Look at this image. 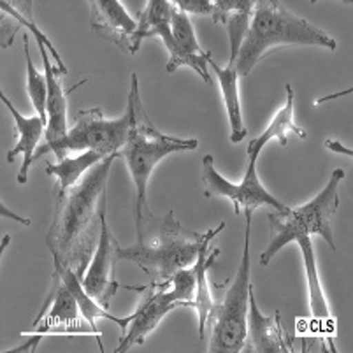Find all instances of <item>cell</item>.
I'll use <instances>...</instances> for the list:
<instances>
[{"instance_id":"6da1fadb","label":"cell","mask_w":353,"mask_h":353,"mask_svg":"<svg viewBox=\"0 0 353 353\" xmlns=\"http://www.w3.org/2000/svg\"><path fill=\"white\" fill-rule=\"evenodd\" d=\"M118 153L92 167L69 190H57L54 214L46 246L54 265L72 269L83 280L101 239L102 220L108 208V178Z\"/></svg>"},{"instance_id":"7a4b0ae2","label":"cell","mask_w":353,"mask_h":353,"mask_svg":"<svg viewBox=\"0 0 353 353\" xmlns=\"http://www.w3.org/2000/svg\"><path fill=\"white\" fill-rule=\"evenodd\" d=\"M223 229L225 221L208 232H192L176 220L172 211L157 216L146 208L136 216L137 241L132 246H118V259L134 262L152 276V281L165 283L178 271L192 268L202 246Z\"/></svg>"},{"instance_id":"3957f363","label":"cell","mask_w":353,"mask_h":353,"mask_svg":"<svg viewBox=\"0 0 353 353\" xmlns=\"http://www.w3.org/2000/svg\"><path fill=\"white\" fill-rule=\"evenodd\" d=\"M281 46H320L336 51L338 43L280 2H255L250 28L236 59L237 76L246 78L265 54Z\"/></svg>"},{"instance_id":"277c9868","label":"cell","mask_w":353,"mask_h":353,"mask_svg":"<svg viewBox=\"0 0 353 353\" xmlns=\"http://www.w3.org/2000/svg\"><path fill=\"white\" fill-rule=\"evenodd\" d=\"M127 113L130 114V136L125 146L118 152V159L125 160L128 171L132 174L136 185V216L148 208L146 187L150 174L157 163L167 155L185 150H195L199 146L197 139H178V137L163 136L159 128L152 123L139 97V81L137 74H132V86L127 101Z\"/></svg>"},{"instance_id":"5b68a950","label":"cell","mask_w":353,"mask_h":353,"mask_svg":"<svg viewBox=\"0 0 353 353\" xmlns=\"http://www.w3.org/2000/svg\"><path fill=\"white\" fill-rule=\"evenodd\" d=\"M345 176L343 169H336L330 174L327 187L313 201L297 210H290L287 214L269 213L271 243L260 255V265H269L276 253L288 243H294L295 237L299 236H322L332 252H336L332 239V218L339 208L338 187Z\"/></svg>"},{"instance_id":"8992f818","label":"cell","mask_w":353,"mask_h":353,"mask_svg":"<svg viewBox=\"0 0 353 353\" xmlns=\"http://www.w3.org/2000/svg\"><path fill=\"white\" fill-rule=\"evenodd\" d=\"M246 214L245 250L236 276L229 281L225 297L214 303L206 323L208 352L237 353L243 352L248 330V292H250V239H252V214Z\"/></svg>"},{"instance_id":"52a82bcc","label":"cell","mask_w":353,"mask_h":353,"mask_svg":"<svg viewBox=\"0 0 353 353\" xmlns=\"http://www.w3.org/2000/svg\"><path fill=\"white\" fill-rule=\"evenodd\" d=\"M195 278L194 265L188 269H181L176 272L171 280L165 283H152L141 290L143 299L137 306L136 313L130 314V322L123 329V336L120 338V345L114 353L128 352L136 345H144V339L172 310L181 306H194Z\"/></svg>"},{"instance_id":"ba28073f","label":"cell","mask_w":353,"mask_h":353,"mask_svg":"<svg viewBox=\"0 0 353 353\" xmlns=\"http://www.w3.org/2000/svg\"><path fill=\"white\" fill-rule=\"evenodd\" d=\"M256 160L259 155L248 153V169L239 185H234L225 179L214 169L213 155H206L202 159V187L204 197H227L234 202V214L239 216L241 211L253 213L260 206L274 208L276 213L287 214L292 210L274 197L271 192L265 190L262 181L256 176Z\"/></svg>"},{"instance_id":"9c48e42d","label":"cell","mask_w":353,"mask_h":353,"mask_svg":"<svg viewBox=\"0 0 353 353\" xmlns=\"http://www.w3.org/2000/svg\"><path fill=\"white\" fill-rule=\"evenodd\" d=\"M130 114L125 113L120 120L108 121L99 108L79 109L74 118V127L63 141V152L94 150L109 157L118 153L130 136Z\"/></svg>"},{"instance_id":"30bf717a","label":"cell","mask_w":353,"mask_h":353,"mask_svg":"<svg viewBox=\"0 0 353 353\" xmlns=\"http://www.w3.org/2000/svg\"><path fill=\"white\" fill-rule=\"evenodd\" d=\"M174 4V2H172ZM155 35L162 37L167 51H169V63L167 72H174L178 67L188 65L201 76L208 85H211V76L208 72V59L211 51H202L195 39V32L187 12H183L174 6L171 16V23L160 25Z\"/></svg>"},{"instance_id":"8fae6325","label":"cell","mask_w":353,"mask_h":353,"mask_svg":"<svg viewBox=\"0 0 353 353\" xmlns=\"http://www.w3.org/2000/svg\"><path fill=\"white\" fill-rule=\"evenodd\" d=\"M118 246L120 245H118V241L114 239L108 225V218L104 216L101 239H99L94 259H92L85 276H83L81 285L86 294L105 310L121 287L117 280V264L120 260L118 259Z\"/></svg>"},{"instance_id":"7c38bea8","label":"cell","mask_w":353,"mask_h":353,"mask_svg":"<svg viewBox=\"0 0 353 353\" xmlns=\"http://www.w3.org/2000/svg\"><path fill=\"white\" fill-rule=\"evenodd\" d=\"M37 48H39L41 57H43L44 76H46L48 81V125L46 132H44L46 143L35 152L34 162L50 152H53V155L60 162V160L67 157V153L63 152V141H65L67 134H69L65 120V92L62 88L63 74L57 67L51 65L48 48L43 43H39V41H37Z\"/></svg>"},{"instance_id":"4fadbf2b","label":"cell","mask_w":353,"mask_h":353,"mask_svg":"<svg viewBox=\"0 0 353 353\" xmlns=\"http://www.w3.org/2000/svg\"><path fill=\"white\" fill-rule=\"evenodd\" d=\"M90 23L92 32L99 39L113 43L121 51L136 54L137 21L125 11V6L118 0H92L90 2Z\"/></svg>"},{"instance_id":"5bb4252c","label":"cell","mask_w":353,"mask_h":353,"mask_svg":"<svg viewBox=\"0 0 353 353\" xmlns=\"http://www.w3.org/2000/svg\"><path fill=\"white\" fill-rule=\"evenodd\" d=\"M78 303L72 292L63 281L59 269H54L51 276V288L48 292V297L44 301L41 313L34 322V329L37 330V336L43 338L44 334L54 332V330H76L81 327L79 319Z\"/></svg>"},{"instance_id":"9a60e30c","label":"cell","mask_w":353,"mask_h":353,"mask_svg":"<svg viewBox=\"0 0 353 353\" xmlns=\"http://www.w3.org/2000/svg\"><path fill=\"white\" fill-rule=\"evenodd\" d=\"M250 319L248 330L243 352L250 353H287L292 352V345L287 339L283 325H281L280 311H276L272 316H264L256 306L253 287L250 285L248 292Z\"/></svg>"},{"instance_id":"2e32d148","label":"cell","mask_w":353,"mask_h":353,"mask_svg":"<svg viewBox=\"0 0 353 353\" xmlns=\"http://www.w3.org/2000/svg\"><path fill=\"white\" fill-rule=\"evenodd\" d=\"M0 101L4 102L6 108L9 109V113L14 118L16 134H18V144L8 153V162H14L16 157L23 153V163H21V169L20 172H18V178L16 179H18L20 185H25L28 179V169H30V165L34 163V155L35 152H37L35 148H37L39 139L44 136V132H46V123H44V121L41 120V117H37V114L32 118H25L4 94H0Z\"/></svg>"},{"instance_id":"e0dca14e","label":"cell","mask_w":353,"mask_h":353,"mask_svg":"<svg viewBox=\"0 0 353 353\" xmlns=\"http://www.w3.org/2000/svg\"><path fill=\"white\" fill-rule=\"evenodd\" d=\"M253 9V0H214V23L223 25L230 39V67H236V59L250 28Z\"/></svg>"},{"instance_id":"ac0fdd59","label":"cell","mask_w":353,"mask_h":353,"mask_svg":"<svg viewBox=\"0 0 353 353\" xmlns=\"http://www.w3.org/2000/svg\"><path fill=\"white\" fill-rule=\"evenodd\" d=\"M208 65L214 70V74L220 79L221 92H223V101H225L227 114L230 121V141L241 143L246 137V127L243 121V111H241L239 101V76H237L236 67H220L213 60V54L208 59Z\"/></svg>"},{"instance_id":"d6986e66","label":"cell","mask_w":353,"mask_h":353,"mask_svg":"<svg viewBox=\"0 0 353 353\" xmlns=\"http://www.w3.org/2000/svg\"><path fill=\"white\" fill-rule=\"evenodd\" d=\"M54 269H59L60 271V274H62L65 285L69 287V290L72 292L74 297H76V303H78L79 311H81V316L90 323V327H92V330H94V334H95V338H97L99 345H101V350H104L102 348L101 336H99V332H97V327H95V320L108 319V320H111V322L117 323V325H120L121 330H123L125 327L128 325V322H130V316H127V319H117V316H113V314L109 313L105 307H102L97 301L92 299V297H90V295L85 292V288H83V285H81V280H79L78 274H76L72 269L62 268V265H54Z\"/></svg>"},{"instance_id":"ffe728a7","label":"cell","mask_w":353,"mask_h":353,"mask_svg":"<svg viewBox=\"0 0 353 353\" xmlns=\"http://www.w3.org/2000/svg\"><path fill=\"white\" fill-rule=\"evenodd\" d=\"M208 248H210V243L202 246L201 252H199L197 260H195L194 269H195V278H197V288H195V299L194 306L199 313V338L201 341L206 339V323L210 319L211 311L214 307L213 295H211L210 283H208V269L213 265L214 260L220 255V248H214L210 255H206Z\"/></svg>"},{"instance_id":"44dd1931","label":"cell","mask_w":353,"mask_h":353,"mask_svg":"<svg viewBox=\"0 0 353 353\" xmlns=\"http://www.w3.org/2000/svg\"><path fill=\"white\" fill-rule=\"evenodd\" d=\"M290 134H295L301 139H306V132L301 130L297 125L294 123V90H292L290 85H287V104L281 108V111H278L274 118H272L271 125L264 130V134L256 139L250 141L248 143V153H255V155H260L262 148L272 139L280 141L281 146H287L288 136Z\"/></svg>"},{"instance_id":"7402d4cb","label":"cell","mask_w":353,"mask_h":353,"mask_svg":"<svg viewBox=\"0 0 353 353\" xmlns=\"http://www.w3.org/2000/svg\"><path fill=\"white\" fill-rule=\"evenodd\" d=\"M295 243L299 245L301 252H303L304 268H306V278H307V290H310L311 314H313L314 320L329 322L330 320L329 304H327L325 294H323L322 283H320L319 269H316V259H314L311 237L310 236L295 237Z\"/></svg>"},{"instance_id":"603a6c76","label":"cell","mask_w":353,"mask_h":353,"mask_svg":"<svg viewBox=\"0 0 353 353\" xmlns=\"http://www.w3.org/2000/svg\"><path fill=\"white\" fill-rule=\"evenodd\" d=\"M104 159L105 155H102V153L88 150V152L81 153V155L76 157V159L65 157V159L60 160L59 163H50V165L46 167V174L57 176L59 183H57V187L54 188H59V190H69V188L74 187V185H76L92 167H95Z\"/></svg>"},{"instance_id":"cb8c5ba5","label":"cell","mask_w":353,"mask_h":353,"mask_svg":"<svg viewBox=\"0 0 353 353\" xmlns=\"http://www.w3.org/2000/svg\"><path fill=\"white\" fill-rule=\"evenodd\" d=\"M32 6H34V2H30V0H27V2H0V9H2V12L9 14L11 18H14L21 27L28 28L30 34H34L35 41H39V43H43L44 46L48 48V51L51 53V59H53L54 63H57V69L65 76L67 67L63 65L62 59H60L59 51L54 50L53 43L48 39L44 32H41V28L37 27V23L34 21V16H32Z\"/></svg>"},{"instance_id":"d4e9b609","label":"cell","mask_w":353,"mask_h":353,"mask_svg":"<svg viewBox=\"0 0 353 353\" xmlns=\"http://www.w3.org/2000/svg\"><path fill=\"white\" fill-rule=\"evenodd\" d=\"M23 51L27 59V92L34 105L37 117L48 125V81L46 76L35 69L30 57V48H28V35L23 34Z\"/></svg>"},{"instance_id":"484cf974","label":"cell","mask_w":353,"mask_h":353,"mask_svg":"<svg viewBox=\"0 0 353 353\" xmlns=\"http://www.w3.org/2000/svg\"><path fill=\"white\" fill-rule=\"evenodd\" d=\"M172 9H174V4L169 2V0H152V2H148L146 8L139 12V20H137V32L136 37H134L137 48L141 46L143 39L152 37L153 30L159 25L171 21Z\"/></svg>"},{"instance_id":"4316f807","label":"cell","mask_w":353,"mask_h":353,"mask_svg":"<svg viewBox=\"0 0 353 353\" xmlns=\"http://www.w3.org/2000/svg\"><path fill=\"white\" fill-rule=\"evenodd\" d=\"M174 6L187 14L211 16V18L214 14V0H178Z\"/></svg>"},{"instance_id":"83f0119b","label":"cell","mask_w":353,"mask_h":353,"mask_svg":"<svg viewBox=\"0 0 353 353\" xmlns=\"http://www.w3.org/2000/svg\"><path fill=\"white\" fill-rule=\"evenodd\" d=\"M21 25L11 18L8 14L2 12V50H8V48L12 46V41H14V35L20 32Z\"/></svg>"},{"instance_id":"f1b7e54d","label":"cell","mask_w":353,"mask_h":353,"mask_svg":"<svg viewBox=\"0 0 353 353\" xmlns=\"http://www.w3.org/2000/svg\"><path fill=\"white\" fill-rule=\"evenodd\" d=\"M325 148H329L330 152L343 153V155H348V157L353 155V150H350V148L343 146V144L339 143V141H325Z\"/></svg>"},{"instance_id":"f546056e","label":"cell","mask_w":353,"mask_h":353,"mask_svg":"<svg viewBox=\"0 0 353 353\" xmlns=\"http://www.w3.org/2000/svg\"><path fill=\"white\" fill-rule=\"evenodd\" d=\"M0 213H2V216L12 218V220L20 221V223H23V225H30V220H28V218L18 216V214H14V213H12V211H9L8 208L4 206V202H0Z\"/></svg>"}]
</instances>
